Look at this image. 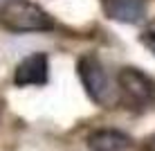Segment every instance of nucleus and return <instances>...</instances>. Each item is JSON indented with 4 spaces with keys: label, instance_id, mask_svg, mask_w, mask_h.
I'll list each match as a JSON object with an SVG mask.
<instances>
[{
    "label": "nucleus",
    "instance_id": "1",
    "mask_svg": "<svg viewBox=\"0 0 155 151\" xmlns=\"http://www.w3.org/2000/svg\"><path fill=\"white\" fill-rule=\"evenodd\" d=\"M0 27L16 34L54 29V18L31 0H5L0 5Z\"/></svg>",
    "mask_w": 155,
    "mask_h": 151
},
{
    "label": "nucleus",
    "instance_id": "2",
    "mask_svg": "<svg viewBox=\"0 0 155 151\" xmlns=\"http://www.w3.org/2000/svg\"><path fill=\"white\" fill-rule=\"evenodd\" d=\"M77 72L81 79L88 97L94 104L101 106H110L115 101V88L113 81L108 77V70L101 66V61L94 54H83L77 61Z\"/></svg>",
    "mask_w": 155,
    "mask_h": 151
},
{
    "label": "nucleus",
    "instance_id": "3",
    "mask_svg": "<svg viewBox=\"0 0 155 151\" xmlns=\"http://www.w3.org/2000/svg\"><path fill=\"white\" fill-rule=\"evenodd\" d=\"M119 88L124 97L130 101L135 108H146L155 101V81L146 72L137 68H121L119 70Z\"/></svg>",
    "mask_w": 155,
    "mask_h": 151
},
{
    "label": "nucleus",
    "instance_id": "4",
    "mask_svg": "<svg viewBox=\"0 0 155 151\" xmlns=\"http://www.w3.org/2000/svg\"><path fill=\"white\" fill-rule=\"evenodd\" d=\"M47 79H50V66H47V54L43 52L25 57L14 72L16 86H45Z\"/></svg>",
    "mask_w": 155,
    "mask_h": 151
},
{
    "label": "nucleus",
    "instance_id": "5",
    "mask_svg": "<svg viewBox=\"0 0 155 151\" xmlns=\"http://www.w3.org/2000/svg\"><path fill=\"white\" fill-rule=\"evenodd\" d=\"M90 151H126L133 147V138L121 129H94L85 138Z\"/></svg>",
    "mask_w": 155,
    "mask_h": 151
},
{
    "label": "nucleus",
    "instance_id": "6",
    "mask_svg": "<svg viewBox=\"0 0 155 151\" xmlns=\"http://www.w3.org/2000/svg\"><path fill=\"white\" fill-rule=\"evenodd\" d=\"M104 12L119 23H140L146 12V0H104Z\"/></svg>",
    "mask_w": 155,
    "mask_h": 151
},
{
    "label": "nucleus",
    "instance_id": "7",
    "mask_svg": "<svg viewBox=\"0 0 155 151\" xmlns=\"http://www.w3.org/2000/svg\"><path fill=\"white\" fill-rule=\"evenodd\" d=\"M140 41L144 43V47H146L151 54H155V20H153V23H148L146 27L142 29Z\"/></svg>",
    "mask_w": 155,
    "mask_h": 151
},
{
    "label": "nucleus",
    "instance_id": "8",
    "mask_svg": "<svg viewBox=\"0 0 155 151\" xmlns=\"http://www.w3.org/2000/svg\"><path fill=\"white\" fill-rule=\"evenodd\" d=\"M142 151H155V133L151 138H146V142L142 144Z\"/></svg>",
    "mask_w": 155,
    "mask_h": 151
}]
</instances>
